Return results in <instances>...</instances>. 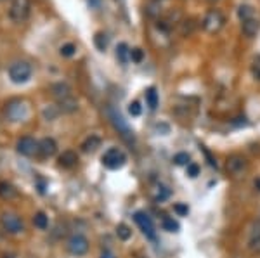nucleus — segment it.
Returning a JSON list of instances; mask_svg holds the SVG:
<instances>
[{
	"instance_id": "nucleus-3",
	"label": "nucleus",
	"mask_w": 260,
	"mask_h": 258,
	"mask_svg": "<svg viewBox=\"0 0 260 258\" xmlns=\"http://www.w3.org/2000/svg\"><path fill=\"white\" fill-rule=\"evenodd\" d=\"M7 77L14 85H25L33 77V68L26 61H14L9 68H7Z\"/></svg>"
},
{
	"instance_id": "nucleus-7",
	"label": "nucleus",
	"mask_w": 260,
	"mask_h": 258,
	"mask_svg": "<svg viewBox=\"0 0 260 258\" xmlns=\"http://www.w3.org/2000/svg\"><path fill=\"white\" fill-rule=\"evenodd\" d=\"M16 153L23 158L39 156V140L30 135H23L16 140Z\"/></svg>"
},
{
	"instance_id": "nucleus-14",
	"label": "nucleus",
	"mask_w": 260,
	"mask_h": 258,
	"mask_svg": "<svg viewBox=\"0 0 260 258\" xmlns=\"http://www.w3.org/2000/svg\"><path fill=\"white\" fill-rule=\"evenodd\" d=\"M32 223H33V227H35L37 230H40V232H45V230H49V227H51V217H49V213H45V211L39 210V211H35V213H33Z\"/></svg>"
},
{
	"instance_id": "nucleus-39",
	"label": "nucleus",
	"mask_w": 260,
	"mask_h": 258,
	"mask_svg": "<svg viewBox=\"0 0 260 258\" xmlns=\"http://www.w3.org/2000/svg\"><path fill=\"white\" fill-rule=\"evenodd\" d=\"M30 258H32V256H30Z\"/></svg>"
},
{
	"instance_id": "nucleus-33",
	"label": "nucleus",
	"mask_w": 260,
	"mask_h": 258,
	"mask_svg": "<svg viewBox=\"0 0 260 258\" xmlns=\"http://www.w3.org/2000/svg\"><path fill=\"white\" fill-rule=\"evenodd\" d=\"M251 75L255 80H260V56L251 61Z\"/></svg>"
},
{
	"instance_id": "nucleus-2",
	"label": "nucleus",
	"mask_w": 260,
	"mask_h": 258,
	"mask_svg": "<svg viewBox=\"0 0 260 258\" xmlns=\"http://www.w3.org/2000/svg\"><path fill=\"white\" fill-rule=\"evenodd\" d=\"M4 116L13 123H21L30 118V106L23 99H11L4 108Z\"/></svg>"
},
{
	"instance_id": "nucleus-10",
	"label": "nucleus",
	"mask_w": 260,
	"mask_h": 258,
	"mask_svg": "<svg viewBox=\"0 0 260 258\" xmlns=\"http://www.w3.org/2000/svg\"><path fill=\"white\" fill-rule=\"evenodd\" d=\"M134 220H135V223L141 227V230H142V234H144V236H148L149 239H153V241L156 239V232H154L153 220H151V217H149L148 213H144V211H135Z\"/></svg>"
},
{
	"instance_id": "nucleus-27",
	"label": "nucleus",
	"mask_w": 260,
	"mask_h": 258,
	"mask_svg": "<svg viewBox=\"0 0 260 258\" xmlns=\"http://www.w3.org/2000/svg\"><path fill=\"white\" fill-rule=\"evenodd\" d=\"M238 18H239L241 21L251 20V18H253V7H251V6H239Z\"/></svg>"
},
{
	"instance_id": "nucleus-13",
	"label": "nucleus",
	"mask_w": 260,
	"mask_h": 258,
	"mask_svg": "<svg viewBox=\"0 0 260 258\" xmlns=\"http://www.w3.org/2000/svg\"><path fill=\"white\" fill-rule=\"evenodd\" d=\"M101 146H103V139L96 134H90L89 137H85L82 140L80 149H82V153H85V154H92V153H96Z\"/></svg>"
},
{
	"instance_id": "nucleus-32",
	"label": "nucleus",
	"mask_w": 260,
	"mask_h": 258,
	"mask_svg": "<svg viewBox=\"0 0 260 258\" xmlns=\"http://www.w3.org/2000/svg\"><path fill=\"white\" fill-rule=\"evenodd\" d=\"M186 175L189 177V179H196V177L199 175V166L196 165V163H189V165L186 166Z\"/></svg>"
},
{
	"instance_id": "nucleus-18",
	"label": "nucleus",
	"mask_w": 260,
	"mask_h": 258,
	"mask_svg": "<svg viewBox=\"0 0 260 258\" xmlns=\"http://www.w3.org/2000/svg\"><path fill=\"white\" fill-rule=\"evenodd\" d=\"M248 244H250L251 251H260V220L258 222H255L253 227H251Z\"/></svg>"
},
{
	"instance_id": "nucleus-15",
	"label": "nucleus",
	"mask_w": 260,
	"mask_h": 258,
	"mask_svg": "<svg viewBox=\"0 0 260 258\" xmlns=\"http://www.w3.org/2000/svg\"><path fill=\"white\" fill-rule=\"evenodd\" d=\"M51 92H52V96H54L56 101H61V99H65V97H68V96H73V89H71V87L68 85L66 82L54 83V85L51 87Z\"/></svg>"
},
{
	"instance_id": "nucleus-16",
	"label": "nucleus",
	"mask_w": 260,
	"mask_h": 258,
	"mask_svg": "<svg viewBox=\"0 0 260 258\" xmlns=\"http://www.w3.org/2000/svg\"><path fill=\"white\" fill-rule=\"evenodd\" d=\"M58 109L61 113H66V115H71V113L78 111V101H77V97H75V94L73 96L65 97V99H61V101H58Z\"/></svg>"
},
{
	"instance_id": "nucleus-17",
	"label": "nucleus",
	"mask_w": 260,
	"mask_h": 258,
	"mask_svg": "<svg viewBox=\"0 0 260 258\" xmlns=\"http://www.w3.org/2000/svg\"><path fill=\"white\" fill-rule=\"evenodd\" d=\"M241 30H243V35L248 37V39H253L257 37L258 30H260V21L251 18V20H246V21H241Z\"/></svg>"
},
{
	"instance_id": "nucleus-29",
	"label": "nucleus",
	"mask_w": 260,
	"mask_h": 258,
	"mask_svg": "<svg viewBox=\"0 0 260 258\" xmlns=\"http://www.w3.org/2000/svg\"><path fill=\"white\" fill-rule=\"evenodd\" d=\"M141 113H142V106H141V102H139V101L130 102V104H129V115H130V116H134V118H137V116H141Z\"/></svg>"
},
{
	"instance_id": "nucleus-38",
	"label": "nucleus",
	"mask_w": 260,
	"mask_h": 258,
	"mask_svg": "<svg viewBox=\"0 0 260 258\" xmlns=\"http://www.w3.org/2000/svg\"><path fill=\"white\" fill-rule=\"evenodd\" d=\"M149 2H153V4H160L161 0H149Z\"/></svg>"
},
{
	"instance_id": "nucleus-6",
	"label": "nucleus",
	"mask_w": 260,
	"mask_h": 258,
	"mask_svg": "<svg viewBox=\"0 0 260 258\" xmlns=\"http://www.w3.org/2000/svg\"><path fill=\"white\" fill-rule=\"evenodd\" d=\"M30 9H32V2L30 0H11L9 6V18L13 23H25L30 16Z\"/></svg>"
},
{
	"instance_id": "nucleus-12",
	"label": "nucleus",
	"mask_w": 260,
	"mask_h": 258,
	"mask_svg": "<svg viewBox=\"0 0 260 258\" xmlns=\"http://www.w3.org/2000/svg\"><path fill=\"white\" fill-rule=\"evenodd\" d=\"M58 165H59V168L73 170L75 166L78 165V154H77V151H73V149L63 151V153L58 156Z\"/></svg>"
},
{
	"instance_id": "nucleus-37",
	"label": "nucleus",
	"mask_w": 260,
	"mask_h": 258,
	"mask_svg": "<svg viewBox=\"0 0 260 258\" xmlns=\"http://www.w3.org/2000/svg\"><path fill=\"white\" fill-rule=\"evenodd\" d=\"M206 2H208V4H215V2H218V0H206Z\"/></svg>"
},
{
	"instance_id": "nucleus-23",
	"label": "nucleus",
	"mask_w": 260,
	"mask_h": 258,
	"mask_svg": "<svg viewBox=\"0 0 260 258\" xmlns=\"http://www.w3.org/2000/svg\"><path fill=\"white\" fill-rule=\"evenodd\" d=\"M168 196H170V191H168L167 187H165L163 184H158L156 187L153 189V198H154V201H165L168 198Z\"/></svg>"
},
{
	"instance_id": "nucleus-25",
	"label": "nucleus",
	"mask_w": 260,
	"mask_h": 258,
	"mask_svg": "<svg viewBox=\"0 0 260 258\" xmlns=\"http://www.w3.org/2000/svg\"><path fill=\"white\" fill-rule=\"evenodd\" d=\"M59 54H61L63 58H73V56L77 54V45L71 44V42H68V44H63L61 49H59Z\"/></svg>"
},
{
	"instance_id": "nucleus-28",
	"label": "nucleus",
	"mask_w": 260,
	"mask_h": 258,
	"mask_svg": "<svg viewBox=\"0 0 260 258\" xmlns=\"http://www.w3.org/2000/svg\"><path fill=\"white\" fill-rule=\"evenodd\" d=\"M173 163H175L177 166H187L191 163V156L187 153H177L175 156H173Z\"/></svg>"
},
{
	"instance_id": "nucleus-5",
	"label": "nucleus",
	"mask_w": 260,
	"mask_h": 258,
	"mask_svg": "<svg viewBox=\"0 0 260 258\" xmlns=\"http://www.w3.org/2000/svg\"><path fill=\"white\" fill-rule=\"evenodd\" d=\"M66 248L70 251V255L73 256H85L90 249V241L85 234L77 232V234H71L70 239L66 242Z\"/></svg>"
},
{
	"instance_id": "nucleus-24",
	"label": "nucleus",
	"mask_w": 260,
	"mask_h": 258,
	"mask_svg": "<svg viewBox=\"0 0 260 258\" xmlns=\"http://www.w3.org/2000/svg\"><path fill=\"white\" fill-rule=\"evenodd\" d=\"M94 45L97 47V51L104 52L108 49V35L103 32H97L96 37H94Z\"/></svg>"
},
{
	"instance_id": "nucleus-21",
	"label": "nucleus",
	"mask_w": 260,
	"mask_h": 258,
	"mask_svg": "<svg viewBox=\"0 0 260 258\" xmlns=\"http://www.w3.org/2000/svg\"><path fill=\"white\" fill-rule=\"evenodd\" d=\"M116 237H118L120 241H129L132 237V227L127 225L125 222L118 223V225H116Z\"/></svg>"
},
{
	"instance_id": "nucleus-19",
	"label": "nucleus",
	"mask_w": 260,
	"mask_h": 258,
	"mask_svg": "<svg viewBox=\"0 0 260 258\" xmlns=\"http://www.w3.org/2000/svg\"><path fill=\"white\" fill-rule=\"evenodd\" d=\"M18 196V191L11 182L7 180H0V198L2 199H13Z\"/></svg>"
},
{
	"instance_id": "nucleus-8",
	"label": "nucleus",
	"mask_w": 260,
	"mask_h": 258,
	"mask_svg": "<svg viewBox=\"0 0 260 258\" xmlns=\"http://www.w3.org/2000/svg\"><path fill=\"white\" fill-rule=\"evenodd\" d=\"M225 170H227L229 175H232L234 179L244 177V173L248 172V159L244 156H241V154H232V156L227 158Z\"/></svg>"
},
{
	"instance_id": "nucleus-20",
	"label": "nucleus",
	"mask_w": 260,
	"mask_h": 258,
	"mask_svg": "<svg viewBox=\"0 0 260 258\" xmlns=\"http://www.w3.org/2000/svg\"><path fill=\"white\" fill-rule=\"evenodd\" d=\"M116 59H118L122 64H127L130 61V47L125 44V42H122V44L116 47Z\"/></svg>"
},
{
	"instance_id": "nucleus-11",
	"label": "nucleus",
	"mask_w": 260,
	"mask_h": 258,
	"mask_svg": "<svg viewBox=\"0 0 260 258\" xmlns=\"http://www.w3.org/2000/svg\"><path fill=\"white\" fill-rule=\"evenodd\" d=\"M58 154V142L52 137H44L39 140V156L52 158Z\"/></svg>"
},
{
	"instance_id": "nucleus-22",
	"label": "nucleus",
	"mask_w": 260,
	"mask_h": 258,
	"mask_svg": "<svg viewBox=\"0 0 260 258\" xmlns=\"http://www.w3.org/2000/svg\"><path fill=\"white\" fill-rule=\"evenodd\" d=\"M146 102H148V106H149L151 111H154V109L158 108V102H160V99H158V92H156L154 87L146 90Z\"/></svg>"
},
{
	"instance_id": "nucleus-4",
	"label": "nucleus",
	"mask_w": 260,
	"mask_h": 258,
	"mask_svg": "<svg viewBox=\"0 0 260 258\" xmlns=\"http://www.w3.org/2000/svg\"><path fill=\"white\" fill-rule=\"evenodd\" d=\"M101 163H103V166L108 170H120L125 166L127 154L123 153L120 147H109V149H106L103 153V156H101Z\"/></svg>"
},
{
	"instance_id": "nucleus-9",
	"label": "nucleus",
	"mask_w": 260,
	"mask_h": 258,
	"mask_svg": "<svg viewBox=\"0 0 260 258\" xmlns=\"http://www.w3.org/2000/svg\"><path fill=\"white\" fill-rule=\"evenodd\" d=\"M224 23H225V18L222 16L220 11L213 9V11H210V13L205 16V20H203V28H205V32H208V33H217V32H220Z\"/></svg>"
},
{
	"instance_id": "nucleus-31",
	"label": "nucleus",
	"mask_w": 260,
	"mask_h": 258,
	"mask_svg": "<svg viewBox=\"0 0 260 258\" xmlns=\"http://www.w3.org/2000/svg\"><path fill=\"white\" fill-rule=\"evenodd\" d=\"M130 59H132V63H141V61L144 59V52H142V49H139V47L130 49Z\"/></svg>"
},
{
	"instance_id": "nucleus-30",
	"label": "nucleus",
	"mask_w": 260,
	"mask_h": 258,
	"mask_svg": "<svg viewBox=\"0 0 260 258\" xmlns=\"http://www.w3.org/2000/svg\"><path fill=\"white\" fill-rule=\"evenodd\" d=\"M173 211H175L179 217H187V213H189V206L184 203H175L173 204Z\"/></svg>"
},
{
	"instance_id": "nucleus-1",
	"label": "nucleus",
	"mask_w": 260,
	"mask_h": 258,
	"mask_svg": "<svg viewBox=\"0 0 260 258\" xmlns=\"http://www.w3.org/2000/svg\"><path fill=\"white\" fill-rule=\"evenodd\" d=\"M0 229L9 236H20L26 230V223L21 215L14 211H2L0 213Z\"/></svg>"
},
{
	"instance_id": "nucleus-36",
	"label": "nucleus",
	"mask_w": 260,
	"mask_h": 258,
	"mask_svg": "<svg viewBox=\"0 0 260 258\" xmlns=\"http://www.w3.org/2000/svg\"><path fill=\"white\" fill-rule=\"evenodd\" d=\"M253 185H255V189H257V191H260V177H258V179H255Z\"/></svg>"
},
{
	"instance_id": "nucleus-35",
	"label": "nucleus",
	"mask_w": 260,
	"mask_h": 258,
	"mask_svg": "<svg viewBox=\"0 0 260 258\" xmlns=\"http://www.w3.org/2000/svg\"><path fill=\"white\" fill-rule=\"evenodd\" d=\"M0 258H20V255H16L14 251H6L0 255Z\"/></svg>"
},
{
	"instance_id": "nucleus-26",
	"label": "nucleus",
	"mask_w": 260,
	"mask_h": 258,
	"mask_svg": "<svg viewBox=\"0 0 260 258\" xmlns=\"http://www.w3.org/2000/svg\"><path fill=\"white\" fill-rule=\"evenodd\" d=\"M161 225H163V229L167 230V232H179V229H180L179 222L170 217H165L163 222H161Z\"/></svg>"
},
{
	"instance_id": "nucleus-34",
	"label": "nucleus",
	"mask_w": 260,
	"mask_h": 258,
	"mask_svg": "<svg viewBox=\"0 0 260 258\" xmlns=\"http://www.w3.org/2000/svg\"><path fill=\"white\" fill-rule=\"evenodd\" d=\"M99 258H116V255L111 251V249H104V251L101 253V256H99Z\"/></svg>"
}]
</instances>
